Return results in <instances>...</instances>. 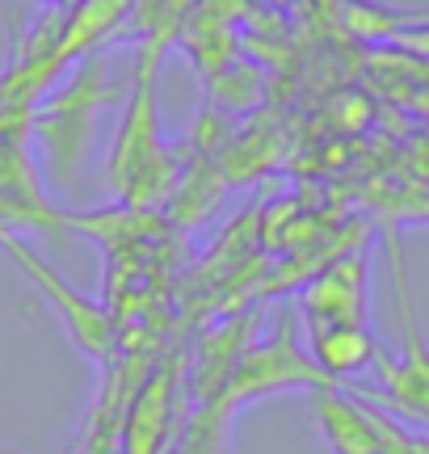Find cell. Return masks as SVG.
Listing matches in <instances>:
<instances>
[{
  "label": "cell",
  "instance_id": "1",
  "mask_svg": "<svg viewBox=\"0 0 429 454\" xmlns=\"http://www.w3.org/2000/svg\"><path fill=\"white\" fill-rule=\"evenodd\" d=\"M182 357H165L160 366H152L139 387H135L127 417H122V438L118 454H168L177 442V400H182Z\"/></svg>",
  "mask_w": 429,
  "mask_h": 454
},
{
  "label": "cell",
  "instance_id": "2",
  "mask_svg": "<svg viewBox=\"0 0 429 454\" xmlns=\"http://www.w3.org/2000/svg\"><path fill=\"white\" fill-rule=\"evenodd\" d=\"M156 67H152V55L144 59V72H139V89H135L131 114H127V127H122V139H118V152L110 160V181L118 185V194H127L139 202V194L156 185V173H160V135H156Z\"/></svg>",
  "mask_w": 429,
  "mask_h": 454
},
{
  "label": "cell",
  "instance_id": "3",
  "mask_svg": "<svg viewBox=\"0 0 429 454\" xmlns=\"http://www.w3.org/2000/svg\"><path fill=\"white\" fill-rule=\"evenodd\" d=\"M303 333L324 328H363L366 325V261L341 257L332 270L312 278V286L299 294Z\"/></svg>",
  "mask_w": 429,
  "mask_h": 454
},
{
  "label": "cell",
  "instance_id": "4",
  "mask_svg": "<svg viewBox=\"0 0 429 454\" xmlns=\"http://www.w3.org/2000/svg\"><path fill=\"white\" fill-rule=\"evenodd\" d=\"M312 425L332 454H379V425L375 408L349 387L312 391Z\"/></svg>",
  "mask_w": 429,
  "mask_h": 454
},
{
  "label": "cell",
  "instance_id": "5",
  "mask_svg": "<svg viewBox=\"0 0 429 454\" xmlns=\"http://www.w3.org/2000/svg\"><path fill=\"white\" fill-rule=\"evenodd\" d=\"M9 248H13V257L21 261V270L43 286V291L51 294V303H55V311H59V320L67 325V337L81 345L89 357H98V362H105L110 357V325H105V316H101L93 303H84L81 294L72 291V286H64L59 278L51 274L43 261L34 257L26 244H17V240H9Z\"/></svg>",
  "mask_w": 429,
  "mask_h": 454
},
{
  "label": "cell",
  "instance_id": "6",
  "mask_svg": "<svg viewBox=\"0 0 429 454\" xmlns=\"http://www.w3.org/2000/svg\"><path fill=\"white\" fill-rule=\"evenodd\" d=\"M379 340L370 328H324V333H308V357H312L320 374L341 387L346 374H358L366 366H375L379 357Z\"/></svg>",
  "mask_w": 429,
  "mask_h": 454
},
{
  "label": "cell",
  "instance_id": "7",
  "mask_svg": "<svg viewBox=\"0 0 429 454\" xmlns=\"http://www.w3.org/2000/svg\"><path fill=\"white\" fill-rule=\"evenodd\" d=\"M0 454H21V450H4V446H0Z\"/></svg>",
  "mask_w": 429,
  "mask_h": 454
}]
</instances>
